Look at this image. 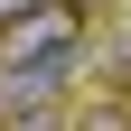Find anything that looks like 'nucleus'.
Returning a JSON list of instances; mask_svg holds the SVG:
<instances>
[{
	"instance_id": "f257e3e1",
	"label": "nucleus",
	"mask_w": 131,
	"mask_h": 131,
	"mask_svg": "<svg viewBox=\"0 0 131 131\" xmlns=\"http://www.w3.org/2000/svg\"><path fill=\"white\" fill-rule=\"evenodd\" d=\"M84 47V9L75 0H47V9H28V19L0 28V66H38V56H75Z\"/></svg>"
},
{
	"instance_id": "7ed1b4c3",
	"label": "nucleus",
	"mask_w": 131,
	"mask_h": 131,
	"mask_svg": "<svg viewBox=\"0 0 131 131\" xmlns=\"http://www.w3.org/2000/svg\"><path fill=\"white\" fill-rule=\"evenodd\" d=\"M28 9H47V0H0V28H9V19H28Z\"/></svg>"
},
{
	"instance_id": "f03ea898",
	"label": "nucleus",
	"mask_w": 131,
	"mask_h": 131,
	"mask_svg": "<svg viewBox=\"0 0 131 131\" xmlns=\"http://www.w3.org/2000/svg\"><path fill=\"white\" fill-rule=\"evenodd\" d=\"M0 131H56V112H0Z\"/></svg>"
}]
</instances>
